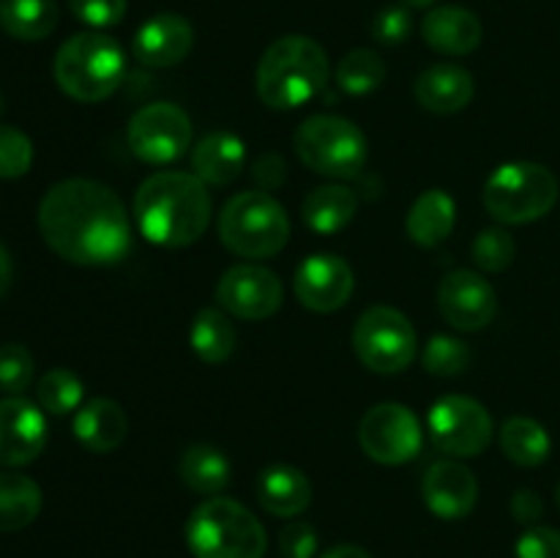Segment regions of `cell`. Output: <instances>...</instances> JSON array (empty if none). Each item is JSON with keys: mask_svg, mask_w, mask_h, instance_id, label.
Segmentation results:
<instances>
[{"mask_svg": "<svg viewBox=\"0 0 560 558\" xmlns=\"http://www.w3.org/2000/svg\"><path fill=\"white\" fill-rule=\"evenodd\" d=\"M430 438L443 454L452 457H476L492 441V416L479 399L465 394H448L430 408L427 416Z\"/></svg>", "mask_w": 560, "mask_h": 558, "instance_id": "obj_10", "label": "cell"}, {"mask_svg": "<svg viewBox=\"0 0 560 558\" xmlns=\"http://www.w3.org/2000/svg\"><path fill=\"white\" fill-rule=\"evenodd\" d=\"M257 501L273 518H299L312 503V485L293 465H268L257 479Z\"/></svg>", "mask_w": 560, "mask_h": 558, "instance_id": "obj_22", "label": "cell"}, {"mask_svg": "<svg viewBox=\"0 0 560 558\" xmlns=\"http://www.w3.org/2000/svg\"><path fill=\"white\" fill-rule=\"evenodd\" d=\"M353 268L339 255L317 252L295 268V295L312 312H337L353 295Z\"/></svg>", "mask_w": 560, "mask_h": 558, "instance_id": "obj_16", "label": "cell"}, {"mask_svg": "<svg viewBox=\"0 0 560 558\" xmlns=\"http://www.w3.org/2000/svg\"><path fill=\"white\" fill-rule=\"evenodd\" d=\"M38 230L55 255L77 266H113L131 249L124 200L91 178H66L44 195Z\"/></svg>", "mask_w": 560, "mask_h": 558, "instance_id": "obj_1", "label": "cell"}, {"mask_svg": "<svg viewBox=\"0 0 560 558\" xmlns=\"http://www.w3.org/2000/svg\"><path fill=\"white\" fill-rule=\"evenodd\" d=\"M246 162V146L241 137L230 135V131H213L206 135L195 146L191 153V167L202 184L211 186H228L241 175Z\"/></svg>", "mask_w": 560, "mask_h": 558, "instance_id": "obj_23", "label": "cell"}, {"mask_svg": "<svg viewBox=\"0 0 560 558\" xmlns=\"http://www.w3.org/2000/svg\"><path fill=\"white\" fill-rule=\"evenodd\" d=\"M33 164V142L16 126L0 124V181L22 178Z\"/></svg>", "mask_w": 560, "mask_h": 558, "instance_id": "obj_35", "label": "cell"}, {"mask_svg": "<svg viewBox=\"0 0 560 558\" xmlns=\"http://www.w3.org/2000/svg\"><path fill=\"white\" fill-rule=\"evenodd\" d=\"M217 301L238 321H266L282 306L284 288L271 268L241 263L222 274L217 284Z\"/></svg>", "mask_w": 560, "mask_h": 558, "instance_id": "obj_13", "label": "cell"}, {"mask_svg": "<svg viewBox=\"0 0 560 558\" xmlns=\"http://www.w3.org/2000/svg\"><path fill=\"white\" fill-rule=\"evenodd\" d=\"M427 47L443 55H470L481 44V20L463 5H438L421 20Z\"/></svg>", "mask_w": 560, "mask_h": 558, "instance_id": "obj_20", "label": "cell"}, {"mask_svg": "<svg viewBox=\"0 0 560 558\" xmlns=\"http://www.w3.org/2000/svg\"><path fill=\"white\" fill-rule=\"evenodd\" d=\"M52 74L66 96L82 104H96L120 88L126 77V55L107 33H77L60 44Z\"/></svg>", "mask_w": 560, "mask_h": 558, "instance_id": "obj_4", "label": "cell"}, {"mask_svg": "<svg viewBox=\"0 0 560 558\" xmlns=\"http://www.w3.org/2000/svg\"><path fill=\"white\" fill-rule=\"evenodd\" d=\"M189 345L197 353V359L206 361V364H224L235 353L238 334H235V326L222 310L206 306L191 321Z\"/></svg>", "mask_w": 560, "mask_h": 558, "instance_id": "obj_27", "label": "cell"}, {"mask_svg": "<svg viewBox=\"0 0 560 558\" xmlns=\"http://www.w3.org/2000/svg\"><path fill=\"white\" fill-rule=\"evenodd\" d=\"M0 113H3V91H0Z\"/></svg>", "mask_w": 560, "mask_h": 558, "instance_id": "obj_46", "label": "cell"}, {"mask_svg": "<svg viewBox=\"0 0 560 558\" xmlns=\"http://www.w3.org/2000/svg\"><path fill=\"white\" fill-rule=\"evenodd\" d=\"M195 47V27L180 14H156L137 27L131 53L142 66L170 69L178 66Z\"/></svg>", "mask_w": 560, "mask_h": 558, "instance_id": "obj_18", "label": "cell"}, {"mask_svg": "<svg viewBox=\"0 0 560 558\" xmlns=\"http://www.w3.org/2000/svg\"><path fill=\"white\" fill-rule=\"evenodd\" d=\"M514 255H517V244H514L512 233H506L503 228L481 230L474 239V246H470V257H474L476 266L490 274L506 271L512 266Z\"/></svg>", "mask_w": 560, "mask_h": 558, "instance_id": "obj_34", "label": "cell"}, {"mask_svg": "<svg viewBox=\"0 0 560 558\" xmlns=\"http://www.w3.org/2000/svg\"><path fill=\"white\" fill-rule=\"evenodd\" d=\"M558 202V178L536 162L501 164L485 184V208L503 224H528Z\"/></svg>", "mask_w": 560, "mask_h": 558, "instance_id": "obj_7", "label": "cell"}, {"mask_svg": "<svg viewBox=\"0 0 560 558\" xmlns=\"http://www.w3.org/2000/svg\"><path fill=\"white\" fill-rule=\"evenodd\" d=\"M42 487L25 474L0 470V534L22 531L42 512Z\"/></svg>", "mask_w": 560, "mask_h": 558, "instance_id": "obj_26", "label": "cell"}, {"mask_svg": "<svg viewBox=\"0 0 560 558\" xmlns=\"http://www.w3.org/2000/svg\"><path fill=\"white\" fill-rule=\"evenodd\" d=\"M421 496L427 509L441 520H463L479 501V481L468 465L457 460H441L427 468L421 479Z\"/></svg>", "mask_w": 560, "mask_h": 558, "instance_id": "obj_17", "label": "cell"}, {"mask_svg": "<svg viewBox=\"0 0 560 558\" xmlns=\"http://www.w3.org/2000/svg\"><path fill=\"white\" fill-rule=\"evenodd\" d=\"M359 443L366 457L381 465L410 463L421 452V425L405 405L381 403L361 419Z\"/></svg>", "mask_w": 560, "mask_h": 558, "instance_id": "obj_12", "label": "cell"}, {"mask_svg": "<svg viewBox=\"0 0 560 558\" xmlns=\"http://www.w3.org/2000/svg\"><path fill=\"white\" fill-rule=\"evenodd\" d=\"M438 310L457 332H481L498 312L495 288L476 271H452L438 288Z\"/></svg>", "mask_w": 560, "mask_h": 558, "instance_id": "obj_14", "label": "cell"}, {"mask_svg": "<svg viewBox=\"0 0 560 558\" xmlns=\"http://www.w3.org/2000/svg\"><path fill=\"white\" fill-rule=\"evenodd\" d=\"M320 558H372V556L359 545H334L331 550L323 553Z\"/></svg>", "mask_w": 560, "mask_h": 558, "instance_id": "obj_44", "label": "cell"}, {"mask_svg": "<svg viewBox=\"0 0 560 558\" xmlns=\"http://www.w3.org/2000/svg\"><path fill=\"white\" fill-rule=\"evenodd\" d=\"M279 550L284 558H315L317 553V534L304 520H293L279 534Z\"/></svg>", "mask_w": 560, "mask_h": 558, "instance_id": "obj_40", "label": "cell"}, {"mask_svg": "<svg viewBox=\"0 0 560 558\" xmlns=\"http://www.w3.org/2000/svg\"><path fill=\"white\" fill-rule=\"evenodd\" d=\"M410 31H413V16H410V9L405 3L386 5L372 20V36L381 44H388V47L402 44L410 36Z\"/></svg>", "mask_w": 560, "mask_h": 558, "instance_id": "obj_37", "label": "cell"}, {"mask_svg": "<svg viewBox=\"0 0 560 558\" xmlns=\"http://www.w3.org/2000/svg\"><path fill=\"white\" fill-rule=\"evenodd\" d=\"M47 446V419L38 405L16 397L0 399V465L22 468Z\"/></svg>", "mask_w": 560, "mask_h": 558, "instance_id": "obj_15", "label": "cell"}, {"mask_svg": "<svg viewBox=\"0 0 560 558\" xmlns=\"http://www.w3.org/2000/svg\"><path fill=\"white\" fill-rule=\"evenodd\" d=\"M11 277H14V263H11L9 249L0 244V295L11 288Z\"/></svg>", "mask_w": 560, "mask_h": 558, "instance_id": "obj_43", "label": "cell"}, {"mask_svg": "<svg viewBox=\"0 0 560 558\" xmlns=\"http://www.w3.org/2000/svg\"><path fill=\"white\" fill-rule=\"evenodd\" d=\"M556 498H558V509H560V485H558V492H556Z\"/></svg>", "mask_w": 560, "mask_h": 558, "instance_id": "obj_47", "label": "cell"}, {"mask_svg": "<svg viewBox=\"0 0 560 558\" xmlns=\"http://www.w3.org/2000/svg\"><path fill=\"white\" fill-rule=\"evenodd\" d=\"M328 71V55L315 38L282 36L262 53L257 96L271 109H295L326 88Z\"/></svg>", "mask_w": 560, "mask_h": 558, "instance_id": "obj_3", "label": "cell"}, {"mask_svg": "<svg viewBox=\"0 0 560 558\" xmlns=\"http://www.w3.org/2000/svg\"><path fill=\"white\" fill-rule=\"evenodd\" d=\"M69 9L91 27H113L126 16V0H69Z\"/></svg>", "mask_w": 560, "mask_h": 558, "instance_id": "obj_38", "label": "cell"}, {"mask_svg": "<svg viewBox=\"0 0 560 558\" xmlns=\"http://www.w3.org/2000/svg\"><path fill=\"white\" fill-rule=\"evenodd\" d=\"M135 219L148 241L167 249H184L200 241L211 224L208 186L195 173H153L137 189Z\"/></svg>", "mask_w": 560, "mask_h": 558, "instance_id": "obj_2", "label": "cell"}, {"mask_svg": "<svg viewBox=\"0 0 560 558\" xmlns=\"http://www.w3.org/2000/svg\"><path fill=\"white\" fill-rule=\"evenodd\" d=\"M126 137L140 162L170 164L191 148V120L178 104L156 102L131 115Z\"/></svg>", "mask_w": 560, "mask_h": 558, "instance_id": "obj_11", "label": "cell"}, {"mask_svg": "<svg viewBox=\"0 0 560 558\" xmlns=\"http://www.w3.org/2000/svg\"><path fill=\"white\" fill-rule=\"evenodd\" d=\"M386 80V63L375 49H353L345 55L337 66V82L350 96H366L375 93Z\"/></svg>", "mask_w": 560, "mask_h": 558, "instance_id": "obj_31", "label": "cell"}, {"mask_svg": "<svg viewBox=\"0 0 560 558\" xmlns=\"http://www.w3.org/2000/svg\"><path fill=\"white\" fill-rule=\"evenodd\" d=\"M58 25L55 0H0V27L20 42H42Z\"/></svg>", "mask_w": 560, "mask_h": 558, "instance_id": "obj_29", "label": "cell"}, {"mask_svg": "<svg viewBox=\"0 0 560 558\" xmlns=\"http://www.w3.org/2000/svg\"><path fill=\"white\" fill-rule=\"evenodd\" d=\"M33 367L36 364L25 345H0V392H5L9 397L25 392L33 381Z\"/></svg>", "mask_w": 560, "mask_h": 558, "instance_id": "obj_36", "label": "cell"}, {"mask_svg": "<svg viewBox=\"0 0 560 558\" xmlns=\"http://www.w3.org/2000/svg\"><path fill=\"white\" fill-rule=\"evenodd\" d=\"M295 153L312 173L328 178H353L364 170L370 142L364 131L339 115H312L295 129Z\"/></svg>", "mask_w": 560, "mask_h": 558, "instance_id": "obj_8", "label": "cell"}, {"mask_svg": "<svg viewBox=\"0 0 560 558\" xmlns=\"http://www.w3.org/2000/svg\"><path fill=\"white\" fill-rule=\"evenodd\" d=\"M416 102L435 115H454L470 104L476 82L468 69L457 63H435L416 77Z\"/></svg>", "mask_w": 560, "mask_h": 558, "instance_id": "obj_19", "label": "cell"}, {"mask_svg": "<svg viewBox=\"0 0 560 558\" xmlns=\"http://www.w3.org/2000/svg\"><path fill=\"white\" fill-rule=\"evenodd\" d=\"M195 558H262L268 547L260 520L233 498H206L186 523Z\"/></svg>", "mask_w": 560, "mask_h": 558, "instance_id": "obj_5", "label": "cell"}, {"mask_svg": "<svg viewBox=\"0 0 560 558\" xmlns=\"http://www.w3.org/2000/svg\"><path fill=\"white\" fill-rule=\"evenodd\" d=\"M255 178L266 189H273V186H279L284 181V162L279 156H262L255 167Z\"/></svg>", "mask_w": 560, "mask_h": 558, "instance_id": "obj_42", "label": "cell"}, {"mask_svg": "<svg viewBox=\"0 0 560 558\" xmlns=\"http://www.w3.org/2000/svg\"><path fill=\"white\" fill-rule=\"evenodd\" d=\"M501 449L512 463L523 468H536L550 457V432L530 416H512L501 427Z\"/></svg>", "mask_w": 560, "mask_h": 558, "instance_id": "obj_30", "label": "cell"}, {"mask_svg": "<svg viewBox=\"0 0 560 558\" xmlns=\"http://www.w3.org/2000/svg\"><path fill=\"white\" fill-rule=\"evenodd\" d=\"M129 435L126 410L115 399L96 397L80 405L74 416V438L93 454H109Z\"/></svg>", "mask_w": 560, "mask_h": 558, "instance_id": "obj_21", "label": "cell"}, {"mask_svg": "<svg viewBox=\"0 0 560 558\" xmlns=\"http://www.w3.org/2000/svg\"><path fill=\"white\" fill-rule=\"evenodd\" d=\"M517 558H560V531L550 525H530L514 545Z\"/></svg>", "mask_w": 560, "mask_h": 558, "instance_id": "obj_39", "label": "cell"}, {"mask_svg": "<svg viewBox=\"0 0 560 558\" xmlns=\"http://www.w3.org/2000/svg\"><path fill=\"white\" fill-rule=\"evenodd\" d=\"M541 498L534 490H517L512 496V514L517 523L534 525L541 518Z\"/></svg>", "mask_w": 560, "mask_h": 558, "instance_id": "obj_41", "label": "cell"}, {"mask_svg": "<svg viewBox=\"0 0 560 558\" xmlns=\"http://www.w3.org/2000/svg\"><path fill=\"white\" fill-rule=\"evenodd\" d=\"M454 222H457V206H454L452 195L443 189H427L410 206L405 230L413 244L430 249L452 235Z\"/></svg>", "mask_w": 560, "mask_h": 558, "instance_id": "obj_24", "label": "cell"}, {"mask_svg": "<svg viewBox=\"0 0 560 558\" xmlns=\"http://www.w3.org/2000/svg\"><path fill=\"white\" fill-rule=\"evenodd\" d=\"M36 397L42 410H47L52 416H66L71 410H80L82 397H85V386H82V381L71 370L55 367V370L42 375V381L36 386Z\"/></svg>", "mask_w": 560, "mask_h": 558, "instance_id": "obj_32", "label": "cell"}, {"mask_svg": "<svg viewBox=\"0 0 560 558\" xmlns=\"http://www.w3.org/2000/svg\"><path fill=\"white\" fill-rule=\"evenodd\" d=\"M178 474L189 490L213 498L230 485L233 468H230V460L224 457V452H219L217 446L197 443V446H189L180 454Z\"/></svg>", "mask_w": 560, "mask_h": 558, "instance_id": "obj_28", "label": "cell"}, {"mask_svg": "<svg viewBox=\"0 0 560 558\" xmlns=\"http://www.w3.org/2000/svg\"><path fill=\"white\" fill-rule=\"evenodd\" d=\"M399 3H405L408 9H421V5H430L435 3V0H399Z\"/></svg>", "mask_w": 560, "mask_h": 558, "instance_id": "obj_45", "label": "cell"}, {"mask_svg": "<svg viewBox=\"0 0 560 558\" xmlns=\"http://www.w3.org/2000/svg\"><path fill=\"white\" fill-rule=\"evenodd\" d=\"M359 211V197L342 184H326L312 189L301 202V217L312 233L334 235L348 228Z\"/></svg>", "mask_w": 560, "mask_h": 558, "instance_id": "obj_25", "label": "cell"}, {"mask_svg": "<svg viewBox=\"0 0 560 558\" xmlns=\"http://www.w3.org/2000/svg\"><path fill=\"white\" fill-rule=\"evenodd\" d=\"M353 348L366 370L397 375L416 359V328L394 306H370L355 321Z\"/></svg>", "mask_w": 560, "mask_h": 558, "instance_id": "obj_9", "label": "cell"}, {"mask_svg": "<svg viewBox=\"0 0 560 558\" xmlns=\"http://www.w3.org/2000/svg\"><path fill=\"white\" fill-rule=\"evenodd\" d=\"M424 370L430 375L438 377H454L459 372L468 370L470 364V348L457 337H448V334H435V337L427 342L424 356Z\"/></svg>", "mask_w": 560, "mask_h": 558, "instance_id": "obj_33", "label": "cell"}, {"mask_svg": "<svg viewBox=\"0 0 560 558\" xmlns=\"http://www.w3.org/2000/svg\"><path fill=\"white\" fill-rule=\"evenodd\" d=\"M219 239L238 257H273L290 241V219L268 191H241L219 213Z\"/></svg>", "mask_w": 560, "mask_h": 558, "instance_id": "obj_6", "label": "cell"}]
</instances>
